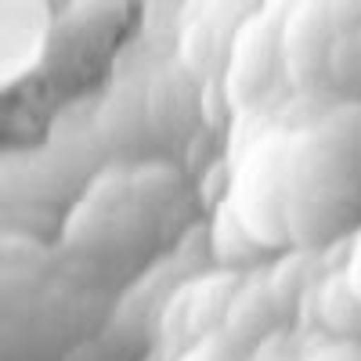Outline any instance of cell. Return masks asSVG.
Returning a JSON list of instances; mask_svg holds the SVG:
<instances>
[{"instance_id":"7a4b0ae2","label":"cell","mask_w":361,"mask_h":361,"mask_svg":"<svg viewBox=\"0 0 361 361\" xmlns=\"http://www.w3.org/2000/svg\"><path fill=\"white\" fill-rule=\"evenodd\" d=\"M343 282H347V293L354 296V304H357V311H361V235H357V243H354V250H350Z\"/></svg>"},{"instance_id":"6da1fadb","label":"cell","mask_w":361,"mask_h":361,"mask_svg":"<svg viewBox=\"0 0 361 361\" xmlns=\"http://www.w3.org/2000/svg\"><path fill=\"white\" fill-rule=\"evenodd\" d=\"M361 195V123L329 116L282 156L286 231L322 238L336 231Z\"/></svg>"}]
</instances>
